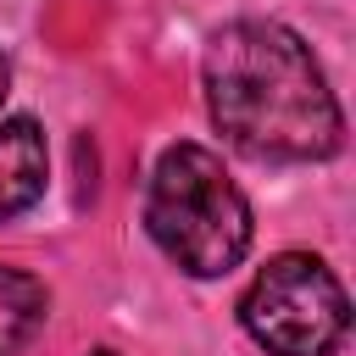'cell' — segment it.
Here are the masks:
<instances>
[{"instance_id": "6", "label": "cell", "mask_w": 356, "mask_h": 356, "mask_svg": "<svg viewBox=\"0 0 356 356\" xmlns=\"http://www.w3.org/2000/svg\"><path fill=\"white\" fill-rule=\"evenodd\" d=\"M6 89H11V61H6V50H0V100H6Z\"/></svg>"}, {"instance_id": "3", "label": "cell", "mask_w": 356, "mask_h": 356, "mask_svg": "<svg viewBox=\"0 0 356 356\" xmlns=\"http://www.w3.org/2000/svg\"><path fill=\"white\" fill-rule=\"evenodd\" d=\"M239 328L267 356H334L350 334V300L323 256L284 250L239 295Z\"/></svg>"}, {"instance_id": "2", "label": "cell", "mask_w": 356, "mask_h": 356, "mask_svg": "<svg viewBox=\"0 0 356 356\" xmlns=\"http://www.w3.org/2000/svg\"><path fill=\"white\" fill-rule=\"evenodd\" d=\"M145 234L156 250L189 273V278H222L250 256L256 217L245 189L228 178L222 156L178 139L156 156L150 184H145Z\"/></svg>"}, {"instance_id": "4", "label": "cell", "mask_w": 356, "mask_h": 356, "mask_svg": "<svg viewBox=\"0 0 356 356\" xmlns=\"http://www.w3.org/2000/svg\"><path fill=\"white\" fill-rule=\"evenodd\" d=\"M50 184V145L33 117L0 122V222L22 217Z\"/></svg>"}, {"instance_id": "5", "label": "cell", "mask_w": 356, "mask_h": 356, "mask_svg": "<svg viewBox=\"0 0 356 356\" xmlns=\"http://www.w3.org/2000/svg\"><path fill=\"white\" fill-rule=\"evenodd\" d=\"M44 312H50V289L33 273L0 261V356H22L44 328Z\"/></svg>"}, {"instance_id": "7", "label": "cell", "mask_w": 356, "mask_h": 356, "mask_svg": "<svg viewBox=\"0 0 356 356\" xmlns=\"http://www.w3.org/2000/svg\"><path fill=\"white\" fill-rule=\"evenodd\" d=\"M89 356H111V350H89Z\"/></svg>"}, {"instance_id": "1", "label": "cell", "mask_w": 356, "mask_h": 356, "mask_svg": "<svg viewBox=\"0 0 356 356\" xmlns=\"http://www.w3.org/2000/svg\"><path fill=\"white\" fill-rule=\"evenodd\" d=\"M200 89L217 134L256 161H328L345 145V117L312 44L273 17L222 22L200 56Z\"/></svg>"}]
</instances>
